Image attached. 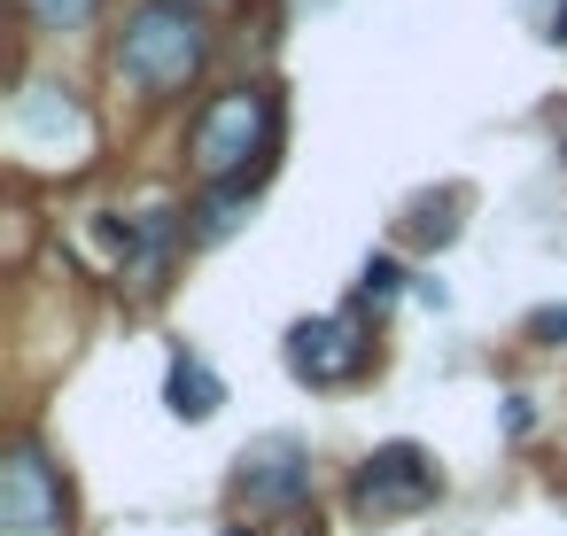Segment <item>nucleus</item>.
I'll use <instances>...</instances> for the list:
<instances>
[{
  "label": "nucleus",
  "instance_id": "nucleus-1",
  "mask_svg": "<svg viewBox=\"0 0 567 536\" xmlns=\"http://www.w3.org/2000/svg\"><path fill=\"white\" fill-rule=\"evenodd\" d=\"M210 63V17L203 0H141L117 32V71L141 94H187Z\"/></svg>",
  "mask_w": 567,
  "mask_h": 536
},
{
  "label": "nucleus",
  "instance_id": "nucleus-2",
  "mask_svg": "<svg viewBox=\"0 0 567 536\" xmlns=\"http://www.w3.org/2000/svg\"><path fill=\"white\" fill-rule=\"evenodd\" d=\"M272 125H280V110H272L265 86H234V94L203 102L195 125H187V156H195L203 187H241V179H257V172H265V148H272Z\"/></svg>",
  "mask_w": 567,
  "mask_h": 536
},
{
  "label": "nucleus",
  "instance_id": "nucleus-3",
  "mask_svg": "<svg viewBox=\"0 0 567 536\" xmlns=\"http://www.w3.org/2000/svg\"><path fill=\"white\" fill-rule=\"evenodd\" d=\"M443 497V474H435V458L420 451V443H381L358 474H350V513L358 520H412V513H427Z\"/></svg>",
  "mask_w": 567,
  "mask_h": 536
},
{
  "label": "nucleus",
  "instance_id": "nucleus-4",
  "mask_svg": "<svg viewBox=\"0 0 567 536\" xmlns=\"http://www.w3.org/2000/svg\"><path fill=\"white\" fill-rule=\"evenodd\" d=\"M288 373L303 389H350L365 365H373V342H365V319L358 311H327V319H303L288 327Z\"/></svg>",
  "mask_w": 567,
  "mask_h": 536
},
{
  "label": "nucleus",
  "instance_id": "nucleus-5",
  "mask_svg": "<svg viewBox=\"0 0 567 536\" xmlns=\"http://www.w3.org/2000/svg\"><path fill=\"white\" fill-rule=\"evenodd\" d=\"M234 489H241L249 513H296L311 497V451L296 435H257L234 458Z\"/></svg>",
  "mask_w": 567,
  "mask_h": 536
},
{
  "label": "nucleus",
  "instance_id": "nucleus-6",
  "mask_svg": "<svg viewBox=\"0 0 567 536\" xmlns=\"http://www.w3.org/2000/svg\"><path fill=\"white\" fill-rule=\"evenodd\" d=\"M0 528L9 536H55L63 528V482L32 443H17L9 466H0Z\"/></svg>",
  "mask_w": 567,
  "mask_h": 536
},
{
  "label": "nucleus",
  "instance_id": "nucleus-7",
  "mask_svg": "<svg viewBox=\"0 0 567 536\" xmlns=\"http://www.w3.org/2000/svg\"><path fill=\"white\" fill-rule=\"evenodd\" d=\"M172 249H179V218H172V210L133 218V226H125V249H117V280L156 288V280H164V265H172Z\"/></svg>",
  "mask_w": 567,
  "mask_h": 536
},
{
  "label": "nucleus",
  "instance_id": "nucleus-8",
  "mask_svg": "<svg viewBox=\"0 0 567 536\" xmlns=\"http://www.w3.org/2000/svg\"><path fill=\"white\" fill-rule=\"evenodd\" d=\"M218 404H226V381L210 373V358L179 350V358H172V373H164V412H172V420H187V427H203V420H218Z\"/></svg>",
  "mask_w": 567,
  "mask_h": 536
},
{
  "label": "nucleus",
  "instance_id": "nucleus-9",
  "mask_svg": "<svg viewBox=\"0 0 567 536\" xmlns=\"http://www.w3.org/2000/svg\"><path fill=\"white\" fill-rule=\"evenodd\" d=\"M249 187H257V179H241V187H210V195L195 203V241H226V234L241 226V210H249Z\"/></svg>",
  "mask_w": 567,
  "mask_h": 536
},
{
  "label": "nucleus",
  "instance_id": "nucleus-10",
  "mask_svg": "<svg viewBox=\"0 0 567 536\" xmlns=\"http://www.w3.org/2000/svg\"><path fill=\"white\" fill-rule=\"evenodd\" d=\"M396 296H404V265H396V257H365V272H358V311L381 319Z\"/></svg>",
  "mask_w": 567,
  "mask_h": 536
},
{
  "label": "nucleus",
  "instance_id": "nucleus-11",
  "mask_svg": "<svg viewBox=\"0 0 567 536\" xmlns=\"http://www.w3.org/2000/svg\"><path fill=\"white\" fill-rule=\"evenodd\" d=\"M94 9L102 0H24V17L40 32H79V24H94Z\"/></svg>",
  "mask_w": 567,
  "mask_h": 536
},
{
  "label": "nucleus",
  "instance_id": "nucleus-12",
  "mask_svg": "<svg viewBox=\"0 0 567 536\" xmlns=\"http://www.w3.org/2000/svg\"><path fill=\"white\" fill-rule=\"evenodd\" d=\"M451 210H458V195H443V203H420V210H412V241H435V249H443V241L458 234V218H451Z\"/></svg>",
  "mask_w": 567,
  "mask_h": 536
},
{
  "label": "nucleus",
  "instance_id": "nucleus-13",
  "mask_svg": "<svg viewBox=\"0 0 567 536\" xmlns=\"http://www.w3.org/2000/svg\"><path fill=\"white\" fill-rule=\"evenodd\" d=\"M528 334H536V342H567V303H544V311H528Z\"/></svg>",
  "mask_w": 567,
  "mask_h": 536
},
{
  "label": "nucleus",
  "instance_id": "nucleus-14",
  "mask_svg": "<svg viewBox=\"0 0 567 536\" xmlns=\"http://www.w3.org/2000/svg\"><path fill=\"white\" fill-rule=\"evenodd\" d=\"M551 32H559V40H567V0H559V17H551Z\"/></svg>",
  "mask_w": 567,
  "mask_h": 536
},
{
  "label": "nucleus",
  "instance_id": "nucleus-15",
  "mask_svg": "<svg viewBox=\"0 0 567 536\" xmlns=\"http://www.w3.org/2000/svg\"><path fill=\"white\" fill-rule=\"evenodd\" d=\"M226 536H257V528H226Z\"/></svg>",
  "mask_w": 567,
  "mask_h": 536
},
{
  "label": "nucleus",
  "instance_id": "nucleus-16",
  "mask_svg": "<svg viewBox=\"0 0 567 536\" xmlns=\"http://www.w3.org/2000/svg\"><path fill=\"white\" fill-rule=\"evenodd\" d=\"M559 164H567V141H559Z\"/></svg>",
  "mask_w": 567,
  "mask_h": 536
}]
</instances>
